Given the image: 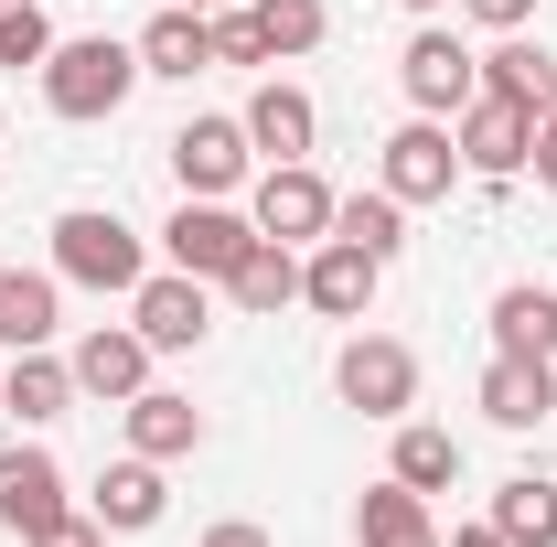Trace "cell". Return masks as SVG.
Returning a JSON list of instances; mask_svg holds the SVG:
<instances>
[{"label":"cell","mask_w":557,"mask_h":547,"mask_svg":"<svg viewBox=\"0 0 557 547\" xmlns=\"http://www.w3.org/2000/svg\"><path fill=\"white\" fill-rule=\"evenodd\" d=\"M129 86H139V44H119V33H75V44L44 54V108L54 119H119Z\"/></svg>","instance_id":"obj_1"},{"label":"cell","mask_w":557,"mask_h":547,"mask_svg":"<svg viewBox=\"0 0 557 547\" xmlns=\"http://www.w3.org/2000/svg\"><path fill=\"white\" fill-rule=\"evenodd\" d=\"M54 279H86V290H139L150 258H139V226L108 205H75L54 215Z\"/></svg>","instance_id":"obj_2"},{"label":"cell","mask_w":557,"mask_h":547,"mask_svg":"<svg viewBox=\"0 0 557 547\" xmlns=\"http://www.w3.org/2000/svg\"><path fill=\"white\" fill-rule=\"evenodd\" d=\"M397 86H408L418 119H461V108L483 97V54H472L461 33H440V22H429L408 54H397Z\"/></svg>","instance_id":"obj_3"},{"label":"cell","mask_w":557,"mask_h":547,"mask_svg":"<svg viewBox=\"0 0 557 547\" xmlns=\"http://www.w3.org/2000/svg\"><path fill=\"white\" fill-rule=\"evenodd\" d=\"M333 387H344V409H364V418H408L418 409V354L397 333H354L344 354H333Z\"/></svg>","instance_id":"obj_4"},{"label":"cell","mask_w":557,"mask_h":547,"mask_svg":"<svg viewBox=\"0 0 557 547\" xmlns=\"http://www.w3.org/2000/svg\"><path fill=\"white\" fill-rule=\"evenodd\" d=\"M161 236H172V269L236 279V269H247V247H258V215H225L214 194H183V215H172Z\"/></svg>","instance_id":"obj_5"},{"label":"cell","mask_w":557,"mask_h":547,"mask_svg":"<svg viewBox=\"0 0 557 547\" xmlns=\"http://www.w3.org/2000/svg\"><path fill=\"white\" fill-rule=\"evenodd\" d=\"M450 139H461V172L515 183V172L536 161V108H515V97H472V108L450 119Z\"/></svg>","instance_id":"obj_6"},{"label":"cell","mask_w":557,"mask_h":547,"mask_svg":"<svg viewBox=\"0 0 557 547\" xmlns=\"http://www.w3.org/2000/svg\"><path fill=\"white\" fill-rule=\"evenodd\" d=\"M129 323H139L150 354H194V343L214 333V301H205V279H194V269H150L129 290Z\"/></svg>","instance_id":"obj_7"},{"label":"cell","mask_w":557,"mask_h":547,"mask_svg":"<svg viewBox=\"0 0 557 547\" xmlns=\"http://www.w3.org/2000/svg\"><path fill=\"white\" fill-rule=\"evenodd\" d=\"M258 236H278V247H322L333 236V194H322L311 161H269L258 172Z\"/></svg>","instance_id":"obj_8"},{"label":"cell","mask_w":557,"mask_h":547,"mask_svg":"<svg viewBox=\"0 0 557 547\" xmlns=\"http://www.w3.org/2000/svg\"><path fill=\"white\" fill-rule=\"evenodd\" d=\"M375 279H386V258H364L354 236H322V247L300 258V301L333 312V323H364V312H375Z\"/></svg>","instance_id":"obj_9"},{"label":"cell","mask_w":557,"mask_h":547,"mask_svg":"<svg viewBox=\"0 0 557 547\" xmlns=\"http://www.w3.org/2000/svg\"><path fill=\"white\" fill-rule=\"evenodd\" d=\"M461 183V139L440 130V119H408V130L386 139V194L397 205H440Z\"/></svg>","instance_id":"obj_10"},{"label":"cell","mask_w":557,"mask_h":547,"mask_svg":"<svg viewBox=\"0 0 557 547\" xmlns=\"http://www.w3.org/2000/svg\"><path fill=\"white\" fill-rule=\"evenodd\" d=\"M247 119H183L172 130V172H183V194H236L247 183Z\"/></svg>","instance_id":"obj_11"},{"label":"cell","mask_w":557,"mask_h":547,"mask_svg":"<svg viewBox=\"0 0 557 547\" xmlns=\"http://www.w3.org/2000/svg\"><path fill=\"white\" fill-rule=\"evenodd\" d=\"M65 365H75V398H119V409H129L139 387H150V343H139V323H97Z\"/></svg>","instance_id":"obj_12"},{"label":"cell","mask_w":557,"mask_h":547,"mask_svg":"<svg viewBox=\"0 0 557 547\" xmlns=\"http://www.w3.org/2000/svg\"><path fill=\"white\" fill-rule=\"evenodd\" d=\"M54 515H65V473H54V451H33V440L0 451V526H11V537H44Z\"/></svg>","instance_id":"obj_13"},{"label":"cell","mask_w":557,"mask_h":547,"mask_svg":"<svg viewBox=\"0 0 557 547\" xmlns=\"http://www.w3.org/2000/svg\"><path fill=\"white\" fill-rule=\"evenodd\" d=\"M161 505H172V494H161V462H108V473H97V494H86V515H97V526H108V537H139V526H161Z\"/></svg>","instance_id":"obj_14"},{"label":"cell","mask_w":557,"mask_h":547,"mask_svg":"<svg viewBox=\"0 0 557 547\" xmlns=\"http://www.w3.org/2000/svg\"><path fill=\"white\" fill-rule=\"evenodd\" d=\"M247 139H258L269 161H311V139H322V108H311L289 75H269V86L247 97Z\"/></svg>","instance_id":"obj_15"},{"label":"cell","mask_w":557,"mask_h":547,"mask_svg":"<svg viewBox=\"0 0 557 547\" xmlns=\"http://www.w3.org/2000/svg\"><path fill=\"white\" fill-rule=\"evenodd\" d=\"M483 418H493V429H536V418H557V365L493 354V365H483Z\"/></svg>","instance_id":"obj_16"},{"label":"cell","mask_w":557,"mask_h":547,"mask_svg":"<svg viewBox=\"0 0 557 547\" xmlns=\"http://www.w3.org/2000/svg\"><path fill=\"white\" fill-rule=\"evenodd\" d=\"M129 451H139V462H183V451H205V409L172 398V387H139V398H129Z\"/></svg>","instance_id":"obj_17"},{"label":"cell","mask_w":557,"mask_h":547,"mask_svg":"<svg viewBox=\"0 0 557 547\" xmlns=\"http://www.w3.org/2000/svg\"><path fill=\"white\" fill-rule=\"evenodd\" d=\"M493 354H525V365H557V290H536V279L493 290Z\"/></svg>","instance_id":"obj_18"},{"label":"cell","mask_w":557,"mask_h":547,"mask_svg":"<svg viewBox=\"0 0 557 547\" xmlns=\"http://www.w3.org/2000/svg\"><path fill=\"white\" fill-rule=\"evenodd\" d=\"M483 97H515V108L547 119V108H557V54H547V44H525V33H504V44L483 54Z\"/></svg>","instance_id":"obj_19"},{"label":"cell","mask_w":557,"mask_h":547,"mask_svg":"<svg viewBox=\"0 0 557 547\" xmlns=\"http://www.w3.org/2000/svg\"><path fill=\"white\" fill-rule=\"evenodd\" d=\"M214 65V11H161L150 33H139V75H205Z\"/></svg>","instance_id":"obj_20"},{"label":"cell","mask_w":557,"mask_h":547,"mask_svg":"<svg viewBox=\"0 0 557 547\" xmlns=\"http://www.w3.org/2000/svg\"><path fill=\"white\" fill-rule=\"evenodd\" d=\"M354 537H364V547H440V526H429V494H408V483L386 473L364 505H354Z\"/></svg>","instance_id":"obj_21"},{"label":"cell","mask_w":557,"mask_h":547,"mask_svg":"<svg viewBox=\"0 0 557 547\" xmlns=\"http://www.w3.org/2000/svg\"><path fill=\"white\" fill-rule=\"evenodd\" d=\"M0 409H22L33 429H44V418H65V409H75V365H54L44 343H33V354H11V376H0Z\"/></svg>","instance_id":"obj_22"},{"label":"cell","mask_w":557,"mask_h":547,"mask_svg":"<svg viewBox=\"0 0 557 547\" xmlns=\"http://www.w3.org/2000/svg\"><path fill=\"white\" fill-rule=\"evenodd\" d=\"M54 301H65V290H54L44 269H0V343H11V354L54 343Z\"/></svg>","instance_id":"obj_23"},{"label":"cell","mask_w":557,"mask_h":547,"mask_svg":"<svg viewBox=\"0 0 557 547\" xmlns=\"http://www.w3.org/2000/svg\"><path fill=\"white\" fill-rule=\"evenodd\" d=\"M397 483H408V494H450V483H461V440L429 429V418H397Z\"/></svg>","instance_id":"obj_24"},{"label":"cell","mask_w":557,"mask_h":547,"mask_svg":"<svg viewBox=\"0 0 557 547\" xmlns=\"http://www.w3.org/2000/svg\"><path fill=\"white\" fill-rule=\"evenodd\" d=\"M225 290H236V312H289V301H300V258H289L278 236H258V247H247V269L225 279Z\"/></svg>","instance_id":"obj_25"},{"label":"cell","mask_w":557,"mask_h":547,"mask_svg":"<svg viewBox=\"0 0 557 547\" xmlns=\"http://www.w3.org/2000/svg\"><path fill=\"white\" fill-rule=\"evenodd\" d=\"M333 236H354L364 258H397V247H408V205H397V194L375 183V194H354V205H333Z\"/></svg>","instance_id":"obj_26"},{"label":"cell","mask_w":557,"mask_h":547,"mask_svg":"<svg viewBox=\"0 0 557 547\" xmlns=\"http://www.w3.org/2000/svg\"><path fill=\"white\" fill-rule=\"evenodd\" d=\"M493 526L515 547H557V483H536V473H515L504 494H493Z\"/></svg>","instance_id":"obj_27"},{"label":"cell","mask_w":557,"mask_h":547,"mask_svg":"<svg viewBox=\"0 0 557 547\" xmlns=\"http://www.w3.org/2000/svg\"><path fill=\"white\" fill-rule=\"evenodd\" d=\"M258 33H269V54H311L333 33V11L322 0H258Z\"/></svg>","instance_id":"obj_28"},{"label":"cell","mask_w":557,"mask_h":547,"mask_svg":"<svg viewBox=\"0 0 557 547\" xmlns=\"http://www.w3.org/2000/svg\"><path fill=\"white\" fill-rule=\"evenodd\" d=\"M54 54V22H44V0H0V65H44Z\"/></svg>","instance_id":"obj_29"},{"label":"cell","mask_w":557,"mask_h":547,"mask_svg":"<svg viewBox=\"0 0 557 547\" xmlns=\"http://www.w3.org/2000/svg\"><path fill=\"white\" fill-rule=\"evenodd\" d=\"M214 65H278L269 33H258V11H214Z\"/></svg>","instance_id":"obj_30"},{"label":"cell","mask_w":557,"mask_h":547,"mask_svg":"<svg viewBox=\"0 0 557 547\" xmlns=\"http://www.w3.org/2000/svg\"><path fill=\"white\" fill-rule=\"evenodd\" d=\"M22 547H108V526H97V515H54L44 537H22Z\"/></svg>","instance_id":"obj_31"},{"label":"cell","mask_w":557,"mask_h":547,"mask_svg":"<svg viewBox=\"0 0 557 547\" xmlns=\"http://www.w3.org/2000/svg\"><path fill=\"white\" fill-rule=\"evenodd\" d=\"M461 11H472L483 33H525V22H536V0H461Z\"/></svg>","instance_id":"obj_32"},{"label":"cell","mask_w":557,"mask_h":547,"mask_svg":"<svg viewBox=\"0 0 557 547\" xmlns=\"http://www.w3.org/2000/svg\"><path fill=\"white\" fill-rule=\"evenodd\" d=\"M525 172H536V183H547V194H557V108H547V119H536V161H525Z\"/></svg>","instance_id":"obj_33"},{"label":"cell","mask_w":557,"mask_h":547,"mask_svg":"<svg viewBox=\"0 0 557 547\" xmlns=\"http://www.w3.org/2000/svg\"><path fill=\"white\" fill-rule=\"evenodd\" d=\"M205 547H269V526H247V515H225V526H205Z\"/></svg>","instance_id":"obj_34"},{"label":"cell","mask_w":557,"mask_h":547,"mask_svg":"<svg viewBox=\"0 0 557 547\" xmlns=\"http://www.w3.org/2000/svg\"><path fill=\"white\" fill-rule=\"evenodd\" d=\"M450 547H515V537H504V526H493V515H483V526H461V537H450Z\"/></svg>","instance_id":"obj_35"},{"label":"cell","mask_w":557,"mask_h":547,"mask_svg":"<svg viewBox=\"0 0 557 547\" xmlns=\"http://www.w3.org/2000/svg\"><path fill=\"white\" fill-rule=\"evenodd\" d=\"M397 11H418V22H429V11H450V0H397Z\"/></svg>","instance_id":"obj_36"},{"label":"cell","mask_w":557,"mask_h":547,"mask_svg":"<svg viewBox=\"0 0 557 547\" xmlns=\"http://www.w3.org/2000/svg\"><path fill=\"white\" fill-rule=\"evenodd\" d=\"M183 11H236V0H183Z\"/></svg>","instance_id":"obj_37"}]
</instances>
